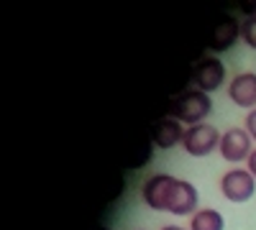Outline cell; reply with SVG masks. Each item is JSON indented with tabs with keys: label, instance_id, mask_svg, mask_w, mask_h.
<instances>
[{
	"label": "cell",
	"instance_id": "12",
	"mask_svg": "<svg viewBox=\"0 0 256 230\" xmlns=\"http://www.w3.org/2000/svg\"><path fill=\"white\" fill-rule=\"evenodd\" d=\"M241 41H244L248 49L256 51V15L246 18L244 23H241Z\"/></svg>",
	"mask_w": 256,
	"mask_h": 230
},
{
	"label": "cell",
	"instance_id": "5",
	"mask_svg": "<svg viewBox=\"0 0 256 230\" xmlns=\"http://www.w3.org/2000/svg\"><path fill=\"white\" fill-rule=\"evenodd\" d=\"M220 192L228 202H246L254 197L256 192V179L251 177L248 169H228L223 177H220Z\"/></svg>",
	"mask_w": 256,
	"mask_h": 230
},
{
	"label": "cell",
	"instance_id": "14",
	"mask_svg": "<svg viewBox=\"0 0 256 230\" xmlns=\"http://www.w3.org/2000/svg\"><path fill=\"white\" fill-rule=\"evenodd\" d=\"M246 169L251 172V177L256 179V149H254V154L248 156V161H246Z\"/></svg>",
	"mask_w": 256,
	"mask_h": 230
},
{
	"label": "cell",
	"instance_id": "8",
	"mask_svg": "<svg viewBox=\"0 0 256 230\" xmlns=\"http://www.w3.org/2000/svg\"><path fill=\"white\" fill-rule=\"evenodd\" d=\"M238 38H241V23L233 15H226V18H220L218 23H216V28H212L208 49L212 54H223V51L236 46Z\"/></svg>",
	"mask_w": 256,
	"mask_h": 230
},
{
	"label": "cell",
	"instance_id": "15",
	"mask_svg": "<svg viewBox=\"0 0 256 230\" xmlns=\"http://www.w3.org/2000/svg\"><path fill=\"white\" fill-rule=\"evenodd\" d=\"M162 230H190V228H180V225H164Z\"/></svg>",
	"mask_w": 256,
	"mask_h": 230
},
{
	"label": "cell",
	"instance_id": "3",
	"mask_svg": "<svg viewBox=\"0 0 256 230\" xmlns=\"http://www.w3.org/2000/svg\"><path fill=\"white\" fill-rule=\"evenodd\" d=\"M174 182H177V177H172V174H164V172L152 174L141 187L144 205L152 207V210H156V213H166L169 197H172V190H174Z\"/></svg>",
	"mask_w": 256,
	"mask_h": 230
},
{
	"label": "cell",
	"instance_id": "2",
	"mask_svg": "<svg viewBox=\"0 0 256 230\" xmlns=\"http://www.w3.org/2000/svg\"><path fill=\"white\" fill-rule=\"evenodd\" d=\"M220 131L210 123H198V125H190L184 131V138H182V149L184 154L195 156V159H202V156H210L216 149H220Z\"/></svg>",
	"mask_w": 256,
	"mask_h": 230
},
{
	"label": "cell",
	"instance_id": "11",
	"mask_svg": "<svg viewBox=\"0 0 256 230\" xmlns=\"http://www.w3.org/2000/svg\"><path fill=\"white\" fill-rule=\"evenodd\" d=\"M190 230H226V218L212 207H200L190 218Z\"/></svg>",
	"mask_w": 256,
	"mask_h": 230
},
{
	"label": "cell",
	"instance_id": "4",
	"mask_svg": "<svg viewBox=\"0 0 256 230\" xmlns=\"http://www.w3.org/2000/svg\"><path fill=\"white\" fill-rule=\"evenodd\" d=\"M256 143L254 138L248 136L246 128H241V125H233V128H228L223 136H220V156L230 164H241V161H248V156L254 154Z\"/></svg>",
	"mask_w": 256,
	"mask_h": 230
},
{
	"label": "cell",
	"instance_id": "1",
	"mask_svg": "<svg viewBox=\"0 0 256 230\" xmlns=\"http://www.w3.org/2000/svg\"><path fill=\"white\" fill-rule=\"evenodd\" d=\"M212 110V100L208 92L198 90V87H190L184 92H180L174 100H172V110L169 115L177 118L182 125H198V123H205V118L210 115Z\"/></svg>",
	"mask_w": 256,
	"mask_h": 230
},
{
	"label": "cell",
	"instance_id": "7",
	"mask_svg": "<svg viewBox=\"0 0 256 230\" xmlns=\"http://www.w3.org/2000/svg\"><path fill=\"white\" fill-rule=\"evenodd\" d=\"M228 97L244 110L256 108V72H238L228 82Z\"/></svg>",
	"mask_w": 256,
	"mask_h": 230
},
{
	"label": "cell",
	"instance_id": "10",
	"mask_svg": "<svg viewBox=\"0 0 256 230\" xmlns=\"http://www.w3.org/2000/svg\"><path fill=\"white\" fill-rule=\"evenodd\" d=\"M184 125L172 118V115H164L154 123V128H152V141L156 149L166 151V149H174V146H182V138H184Z\"/></svg>",
	"mask_w": 256,
	"mask_h": 230
},
{
	"label": "cell",
	"instance_id": "9",
	"mask_svg": "<svg viewBox=\"0 0 256 230\" xmlns=\"http://www.w3.org/2000/svg\"><path fill=\"white\" fill-rule=\"evenodd\" d=\"M198 210H200V207H198V190L187 179H177L174 190H172V197H169L166 213H172L177 218H184V215L192 218Z\"/></svg>",
	"mask_w": 256,
	"mask_h": 230
},
{
	"label": "cell",
	"instance_id": "13",
	"mask_svg": "<svg viewBox=\"0 0 256 230\" xmlns=\"http://www.w3.org/2000/svg\"><path fill=\"white\" fill-rule=\"evenodd\" d=\"M244 128L248 131V136H251V138H254V143H256V108L246 113V123H244Z\"/></svg>",
	"mask_w": 256,
	"mask_h": 230
},
{
	"label": "cell",
	"instance_id": "6",
	"mask_svg": "<svg viewBox=\"0 0 256 230\" xmlns=\"http://www.w3.org/2000/svg\"><path fill=\"white\" fill-rule=\"evenodd\" d=\"M226 82V64L218 56H202L192 69V85L202 92H216Z\"/></svg>",
	"mask_w": 256,
	"mask_h": 230
},
{
	"label": "cell",
	"instance_id": "16",
	"mask_svg": "<svg viewBox=\"0 0 256 230\" xmlns=\"http://www.w3.org/2000/svg\"><path fill=\"white\" fill-rule=\"evenodd\" d=\"M102 230H110V228H102Z\"/></svg>",
	"mask_w": 256,
	"mask_h": 230
}]
</instances>
